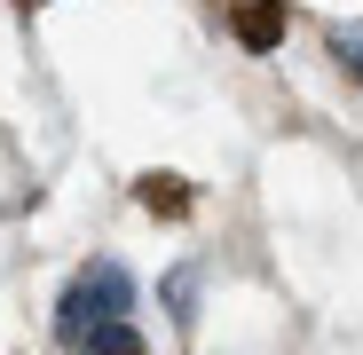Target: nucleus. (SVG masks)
<instances>
[{
  "instance_id": "nucleus-1",
  "label": "nucleus",
  "mask_w": 363,
  "mask_h": 355,
  "mask_svg": "<svg viewBox=\"0 0 363 355\" xmlns=\"http://www.w3.org/2000/svg\"><path fill=\"white\" fill-rule=\"evenodd\" d=\"M127 300H135L127 269H118V261H95V269H79V276H72L64 308H55V332H64L72 347H87V339H103L111 324H127Z\"/></svg>"
},
{
  "instance_id": "nucleus-2",
  "label": "nucleus",
  "mask_w": 363,
  "mask_h": 355,
  "mask_svg": "<svg viewBox=\"0 0 363 355\" xmlns=\"http://www.w3.org/2000/svg\"><path fill=\"white\" fill-rule=\"evenodd\" d=\"M229 16H237V40L245 47H269L284 32V0H229Z\"/></svg>"
},
{
  "instance_id": "nucleus-3",
  "label": "nucleus",
  "mask_w": 363,
  "mask_h": 355,
  "mask_svg": "<svg viewBox=\"0 0 363 355\" xmlns=\"http://www.w3.org/2000/svg\"><path fill=\"white\" fill-rule=\"evenodd\" d=\"M332 55H340V64L363 79V24H355V32H340V40H332Z\"/></svg>"
}]
</instances>
